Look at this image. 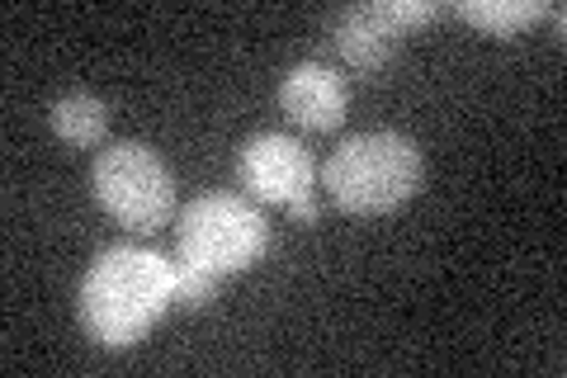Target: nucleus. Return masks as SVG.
Listing matches in <instances>:
<instances>
[{
    "label": "nucleus",
    "instance_id": "nucleus-1",
    "mask_svg": "<svg viewBox=\"0 0 567 378\" xmlns=\"http://www.w3.org/2000/svg\"><path fill=\"white\" fill-rule=\"evenodd\" d=\"M171 308V260L133 242L104 246L76 294L81 327L104 350H133Z\"/></svg>",
    "mask_w": 567,
    "mask_h": 378
},
{
    "label": "nucleus",
    "instance_id": "nucleus-2",
    "mask_svg": "<svg viewBox=\"0 0 567 378\" xmlns=\"http://www.w3.org/2000/svg\"><path fill=\"white\" fill-rule=\"evenodd\" d=\"M425 180V156L398 129H369L336 142L322 166V190L331 204L354 218H383L416 200Z\"/></svg>",
    "mask_w": 567,
    "mask_h": 378
},
{
    "label": "nucleus",
    "instance_id": "nucleus-3",
    "mask_svg": "<svg viewBox=\"0 0 567 378\" xmlns=\"http://www.w3.org/2000/svg\"><path fill=\"white\" fill-rule=\"evenodd\" d=\"M91 194L137 237H156L175 218V171L147 142H104L91 166Z\"/></svg>",
    "mask_w": 567,
    "mask_h": 378
},
{
    "label": "nucleus",
    "instance_id": "nucleus-4",
    "mask_svg": "<svg viewBox=\"0 0 567 378\" xmlns=\"http://www.w3.org/2000/svg\"><path fill=\"white\" fill-rule=\"evenodd\" d=\"M270 246V223L260 204L241 194H199L175 213V256L208 269V275H241Z\"/></svg>",
    "mask_w": 567,
    "mask_h": 378
},
{
    "label": "nucleus",
    "instance_id": "nucleus-5",
    "mask_svg": "<svg viewBox=\"0 0 567 378\" xmlns=\"http://www.w3.org/2000/svg\"><path fill=\"white\" fill-rule=\"evenodd\" d=\"M237 185L246 190L251 204H284L308 200L317 185V161L308 152V142H298L289 133H251L237 147Z\"/></svg>",
    "mask_w": 567,
    "mask_h": 378
},
{
    "label": "nucleus",
    "instance_id": "nucleus-6",
    "mask_svg": "<svg viewBox=\"0 0 567 378\" xmlns=\"http://www.w3.org/2000/svg\"><path fill=\"white\" fill-rule=\"evenodd\" d=\"M279 110L303 133H336L350 114V85L327 62H298L279 81Z\"/></svg>",
    "mask_w": 567,
    "mask_h": 378
},
{
    "label": "nucleus",
    "instance_id": "nucleus-7",
    "mask_svg": "<svg viewBox=\"0 0 567 378\" xmlns=\"http://www.w3.org/2000/svg\"><path fill=\"white\" fill-rule=\"evenodd\" d=\"M331 43L354 76H379V71L402 52L406 29L393 20V6H388V0H379V6H346L331 20Z\"/></svg>",
    "mask_w": 567,
    "mask_h": 378
},
{
    "label": "nucleus",
    "instance_id": "nucleus-8",
    "mask_svg": "<svg viewBox=\"0 0 567 378\" xmlns=\"http://www.w3.org/2000/svg\"><path fill=\"white\" fill-rule=\"evenodd\" d=\"M48 129L76 152L104 147V137H110V104L100 95H85V90H71V95L48 104Z\"/></svg>",
    "mask_w": 567,
    "mask_h": 378
},
{
    "label": "nucleus",
    "instance_id": "nucleus-9",
    "mask_svg": "<svg viewBox=\"0 0 567 378\" xmlns=\"http://www.w3.org/2000/svg\"><path fill=\"white\" fill-rule=\"evenodd\" d=\"M450 10L473 29H483L487 39H516L529 24H539L554 6H544V0H458Z\"/></svg>",
    "mask_w": 567,
    "mask_h": 378
},
{
    "label": "nucleus",
    "instance_id": "nucleus-10",
    "mask_svg": "<svg viewBox=\"0 0 567 378\" xmlns=\"http://www.w3.org/2000/svg\"><path fill=\"white\" fill-rule=\"evenodd\" d=\"M218 275H208V269H199V265H189V260H181L175 256L171 260V303L181 313H199V308H208L213 298H218Z\"/></svg>",
    "mask_w": 567,
    "mask_h": 378
},
{
    "label": "nucleus",
    "instance_id": "nucleus-11",
    "mask_svg": "<svg viewBox=\"0 0 567 378\" xmlns=\"http://www.w3.org/2000/svg\"><path fill=\"white\" fill-rule=\"evenodd\" d=\"M289 218H293V223H317V218H322V208H317V200L308 194V200H293V204H289Z\"/></svg>",
    "mask_w": 567,
    "mask_h": 378
}]
</instances>
